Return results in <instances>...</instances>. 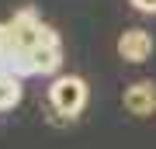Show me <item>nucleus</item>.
Masks as SVG:
<instances>
[{"label": "nucleus", "instance_id": "1", "mask_svg": "<svg viewBox=\"0 0 156 149\" xmlns=\"http://www.w3.org/2000/svg\"><path fill=\"white\" fill-rule=\"evenodd\" d=\"M49 101H52V108L59 111V115H80L87 104V83L80 80V76H59L56 83L49 87Z\"/></svg>", "mask_w": 156, "mask_h": 149}, {"label": "nucleus", "instance_id": "2", "mask_svg": "<svg viewBox=\"0 0 156 149\" xmlns=\"http://www.w3.org/2000/svg\"><path fill=\"white\" fill-rule=\"evenodd\" d=\"M28 59H31V73H35V76H49V73H56V69L62 66V45H59V35L52 31L49 24L42 28V42L28 52Z\"/></svg>", "mask_w": 156, "mask_h": 149}, {"label": "nucleus", "instance_id": "3", "mask_svg": "<svg viewBox=\"0 0 156 149\" xmlns=\"http://www.w3.org/2000/svg\"><path fill=\"white\" fill-rule=\"evenodd\" d=\"M118 55L125 62H146L153 55V35L146 28H128L122 38H118Z\"/></svg>", "mask_w": 156, "mask_h": 149}, {"label": "nucleus", "instance_id": "4", "mask_svg": "<svg viewBox=\"0 0 156 149\" xmlns=\"http://www.w3.org/2000/svg\"><path fill=\"white\" fill-rule=\"evenodd\" d=\"M125 108L139 118H149L156 111V83L153 80H139L125 90Z\"/></svg>", "mask_w": 156, "mask_h": 149}, {"label": "nucleus", "instance_id": "5", "mask_svg": "<svg viewBox=\"0 0 156 149\" xmlns=\"http://www.w3.org/2000/svg\"><path fill=\"white\" fill-rule=\"evenodd\" d=\"M17 101H21V80L0 69V111H4V108H14Z\"/></svg>", "mask_w": 156, "mask_h": 149}, {"label": "nucleus", "instance_id": "6", "mask_svg": "<svg viewBox=\"0 0 156 149\" xmlns=\"http://www.w3.org/2000/svg\"><path fill=\"white\" fill-rule=\"evenodd\" d=\"M132 7L142 14H156V0H132Z\"/></svg>", "mask_w": 156, "mask_h": 149}, {"label": "nucleus", "instance_id": "7", "mask_svg": "<svg viewBox=\"0 0 156 149\" xmlns=\"http://www.w3.org/2000/svg\"><path fill=\"white\" fill-rule=\"evenodd\" d=\"M4 59H7V42H4V31H0V69H4Z\"/></svg>", "mask_w": 156, "mask_h": 149}]
</instances>
